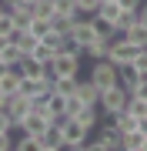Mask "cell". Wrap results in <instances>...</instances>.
I'll return each mask as SVG.
<instances>
[{"mask_svg": "<svg viewBox=\"0 0 147 151\" xmlns=\"http://www.w3.org/2000/svg\"><path fill=\"white\" fill-rule=\"evenodd\" d=\"M0 54H4V60H7V64H20V60L23 57H27V54H23V50H20V44H17V40H4V47H0Z\"/></svg>", "mask_w": 147, "mask_h": 151, "instance_id": "2e32d148", "label": "cell"}, {"mask_svg": "<svg viewBox=\"0 0 147 151\" xmlns=\"http://www.w3.org/2000/svg\"><path fill=\"white\" fill-rule=\"evenodd\" d=\"M17 70L27 74V77H44V64H40L37 57H23L20 64H17Z\"/></svg>", "mask_w": 147, "mask_h": 151, "instance_id": "ac0fdd59", "label": "cell"}, {"mask_svg": "<svg viewBox=\"0 0 147 151\" xmlns=\"http://www.w3.org/2000/svg\"><path fill=\"white\" fill-rule=\"evenodd\" d=\"M77 84H80V77H57V81H54V91L67 97V94L77 91Z\"/></svg>", "mask_w": 147, "mask_h": 151, "instance_id": "603a6c76", "label": "cell"}, {"mask_svg": "<svg viewBox=\"0 0 147 151\" xmlns=\"http://www.w3.org/2000/svg\"><path fill=\"white\" fill-rule=\"evenodd\" d=\"M137 20H141V24H147V0L141 4V10H137Z\"/></svg>", "mask_w": 147, "mask_h": 151, "instance_id": "f546056e", "label": "cell"}, {"mask_svg": "<svg viewBox=\"0 0 147 151\" xmlns=\"http://www.w3.org/2000/svg\"><path fill=\"white\" fill-rule=\"evenodd\" d=\"M127 101H131V91H127V87L120 84V81L100 91V111L117 114V111H124V108H127Z\"/></svg>", "mask_w": 147, "mask_h": 151, "instance_id": "3957f363", "label": "cell"}, {"mask_svg": "<svg viewBox=\"0 0 147 151\" xmlns=\"http://www.w3.org/2000/svg\"><path fill=\"white\" fill-rule=\"evenodd\" d=\"M144 47H137L134 40H127V37H117V40H110V60H114V64L120 67V64H134V57L141 54Z\"/></svg>", "mask_w": 147, "mask_h": 151, "instance_id": "5b68a950", "label": "cell"}, {"mask_svg": "<svg viewBox=\"0 0 147 151\" xmlns=\"http://www.w3.org/2000/svg\"><path fill=\"white\" fill-rule=\"evenodd\" d=\"M134 67H137V70H141V77H147V47H144V50H141V54H137V57H134Z\"/></svg>", "mask_w": 147, "mask_h": 151, "instance_id": "83f0119b", "label": "cell"}, {"mask_svg": "<svg viewBox=\"0 0 147 151\" xmlns=\"http://www.w3.org/2000/svg\"><path fill=\"white\" fill-rule=\"evenodd\" d=\"M47 128H50V114H47V111H30L27 118L20 121V128H17V131H27V134L40 138V134H44Z\"/></svg>", "mask_w": 147, "mask_h": 151, "instance_id": "ba28073f", "label": "cell"}, {"mask_svg": "<svg viewBox=\"0 0 147 151\" xmlns=\"http://www.w3.org/2000/svg\"><path fill=\"white\" fill-rule=\"evenodd\" d=\"M120 84L127 87V91H137V84H141V70H137L134 64H120Z\"/></svg>", "mask_w": 147, "mask_h": 151, "instance_id": "5bb4252c", "label": "cell"}, {"mask_svg": "<svg viewBox=\"0 0 147 151\" xmlns=\"http://www.w3.org/2000/svg\"><path fill=\"white\" fill-rule=\"evenodd\" d=\"M127 114H134L137 121L141 118H147V97H137V94H131V101H127V108H124Z\"/></svg>", "mask_w": 147, "mask_h": 151, "instance_id": "d6986e66", "label": "cell"}, {"mask_svg": "<svg viewBox=\"0 0 147 151\" xmlns=\"http://www.w3.org/2000/svg\"><path fill=\"white\" fill-rule=\"evenodd\" d=\"M60 131H64V141H67L70 151H87V141H90V128L87 124H80L77 118H70Z\"/></svg>", "mask_w": 147, "mask_h": 151, "instance_id": "277c9868", "label": "cell"}, {"mask_svg": "<svg viewBox=\"0 0 147 151\" xmlns=\"http://www.w3.org/2000/svg\"><path fill=\"white\" fill-rule=\"evenodd\" d=\"M94 17H100V20H107V24H117V17H120V4L114 0V4H100V10L94 14Z\"/></svg>", "mask_w": 147, "mask_h": 151, "instance_id": "44dd1931", "label": "cell"}, {"mask_svg": "<svg viewBox=\"0 0 147 151\" xmlns=\"http://www.w3.org/2000/svg\"><path fill=\"white\" fill-rule=\"evenodd\" d=\"M87 151H124V134H120L114 124H104L97 131V138L87 141Z\"/></svg>", "mask_w": 147, "mask_h": 151, "instance_id": "7a4b0ae2", "label": "cell"}, {"mask_svg": "<svg viewBox=\"0 0 147 151\" xmlns=\"http://www.w3.org/2000/svg\"><path fill=\"white\" fill-rule=\"evenodd\" d=\"M80 64H84V57L67 54V50H57V57H54L57 77H80Z\"/></svg>", "mask_w": 147, "mask_h": 151, "instance_id": "52a82bcc", "label": "cell"}, {"mask_svg": "<svg viewBox=\"0 0 147 151\" xmlns=\"http://www.w3.org/2000/svg\"><path fill=\"white\" fill-rule=\"evenodd\" d=\"M13 40L20 44V50H23V54H33V47L40 44V40L30 34V30H17V34H13Z\"/></svg>", "mask_w": 147, "mask_h": 151, "instance_id": "ffe728a7", "label": "cell"}, {"mask_svg": "<svg viewBox=\"0 0 147 151\" xmlns=\"http://www.w3.org/2000/svg\"><path fill=\"white\" fill-rule=\"evenodd\" d=\"M77 94H80V97H84L87 104H100V87L94 84L90 77H87V81L80 77V84H77Z\"/></svg>", "mask_w": 147, "mask_h": 151, "instance_id": "9a60e30c", "label": "cell"}, {"mask_svg": "<svg viewBox=\"0 0 147 151\" xmlns=\"http://www.w3.org/2000/svg\"><path fill=\"white\" fill-rule=\"evenodd\" d=\"M27 4H33V7H37V0H27Z\"/></svg>", "mask_w": 147, "mask_h": 151, "instance_id": "836d02e7", "label": "cell"}, {"mask_svg": "<svg viewBox=\"0 0 147 151\" xmlns=\"http://www.w3.org/2000/svg\"><path fill=\"white\" fill-rule=\"evenodd\" d=\"M100 10V0H77V14H84V17H94Z\"/></svg>", "mask_w": 147, "mask_h": 151, "instance_id": "4316f807", "label": "cell"}, {"mask_svg": "<svg viewBox=\"0 0 147 151\" xmlns=\"http://www.w3.org/2000/svg\"><path fill=\"white\" fill-rule=\"evenodd\" d=\"M33 37L37 40H44L50 30H54V20H50V17H40V14H33V20H30V27H27Z\"/></svg>", "mask_w": 147, "mask_h": 151, "instance_id": "4fadbf2b", "label": "cell"}, {"mask_svg": "<svg viewBox=\"0 0 147 151\" xmlns=\"http://www.w3.org/2000/svg\"><path fill=\"white\" fill-rule=\"evenodd\" d=\"M4 108L10 111V114H13L17 128H20V121H23V118H27V114L33 111V101H30L27 94H13V97H7V104H4Z\"/></svg>", "mask_w": 147, "mask_h": 151, "instance_id": "9c48e42d", "label": "cell"}, {"mask_svg": "<svg viewBox=\"0 0 147 151\" xmlns=\"http://www.w3.org/2000/svg\"><path fill=\"white\" fill-rule=\"evenodd\" d=\"M13 34H17L13 17H10V14H4V17H0V40H13Z\"/></svg>", "mask_w": 147, "mask_h": 151, "instance_id": "484cf974", "label": "cell"}, {"mask_svg": "<svg viewBox=\"0 0 147 151\" xmlns=\"http://www.w3.org/2000/svg\"><path fill=\"white\" fill-rule=\"evenodd\" d=\"M124 151H147V134L141 128H134V131L124 134Z\"/></svg>", "mask_w": 147, "mask_h": 151, "instance_id": "7c38bea8", "label": "cell"}, {"mask_svg": "<svg viewBox=\"0 0 147 151\" xmlns=\"http://www.w3.org/2000/svg\"><path fill=\"white\" fill-rule=\"evenodd\" d=\"M141 131H144V134H147V118H141Z\"/></svg>", "mask_w": 147, "mask_h": 151, "instance_id": "4dcf8cb0", "label": "cell"}, {"mask_svg": "<svg viewBox=\"0 0 147 151\" xmlns=\"http://www.w3.org/2000/svg\"><path fill=\"white\" fill-rule=\"evenodd\" d=\"M87 77L104 91V87H110V84L120 81V67H117L110 57H104V60H90V74H87Z\"/></svg>", "mask_w": 147, "mask_h": 151, "instance_id": "6da1fadb", "label": "cell"}, {"mask_svg": "<svg viewBox=\"0 0 147 151\" xmlns=\"http://www.w3.org/2000/svg\"><path fill=\"white\" fill-rule=\"evenodd\" d=\"M124 37H127V40H134L137 47H147V24H141V20L131 24V27L124 30Z\"/></svg>", "mask_w": 147, "mask_h": 151, "instance_id": "e0dca14e", "label": "cell"}, {"mask_svg": "<svg viewBox=\"0 0 147 151\" xmlns=\"http://www.w3.org/2000/svg\"><path fill=\"white\" fill-rule=\"evenodd\" d=\"M67 37H74L84 50H87V44H94L100 34H97V27H94V17H84V14H80V17L74 20V27H70V34H67Z\"/></svg>", "mask_w": 147, "mask_h": 151, "instance_id": "8992f818", "label": "cell"}, {"mask_svg": "<svg viewBox=\"0 0 147 151\" xmlns=\"http://www.w3.org/2000/svg\"><path fill=\"white\" fill-rule=\"evenodd\" d=\"M27 57H37L40 64H47V60H54V57H57V47H50V44L40 40L37 47H33V54H27Z\"/></svg>", "mask_w": 147, "mask_h": 151, "instance_id": "7402d4cb", "label": "cell"}, {"mask_svg": "<svg viewBox=\"0 0 147 151\" xmlns=\"http://www.w3.org/2000/svg\"><path fill=\"white\" fill-rule=\"evenodd\" d=\"M107 54H110V40H107V37H97L94 44H87V50H84L87 60H104Z\"/></svg>", "mask_w": 147, "mask_h": 151, "instance_id": "8fae6325", "label": "cell"}, {"mask_svg": "<svg viewBox=\"0 0 147 151\" xmlns=\"http://www.w3.org/2000/svg\"><path fill=\"white\" fill-rule=\"evenodd\" d=\"M60 148H67V141H64V131L60 128H50L40 134V141H37V151H60Z\"/></svg>", "mask_w": 147, "mask_h": 151, "instance_id": "30bf717a", "label": "cell"}, {"mask_svg": "<svg viewBox=\"0 0 147 151\" xmlns=\"http://www.w3.org/2000/svg\"><path fill=\"white\" fill-rule=\"evenodd\" d=\"M4 14H7V7H4V0H0V17H4Z\"/></svg>", "mask_w": 147, "mask_h": 151, "instance_id": "1f68e13d", "label": "cell"}, {"mask_svg": "<svg viewBox=\"0 0 147 151\" xmlns=\"http://www.w3.org/2000/svg\"><path fill=\"white\" fill-rule=\"evenodd\" d=\"M131 24H137V10H120V17H117V37H124V30L131 27Z\"/></svg>", "mask_w": 147, "mask_h": 151, "instance_id": "d4e9b609", "label": "cell"}, {"mask_svg": "<svg viewBox=\"0 0 147 151\" xmlns=\"http://www.w3.org/2000/svg\"><path fill=\"white\" fill-rule=\"evenodd\" d=\"M13 148V131H0V151H10Z\"/></svg>", "mask_w": 147, "mask_h": 151, "instance_id": "f1b7e54d", "label": "cell"}, {"mask_svg": "<svg viewBox=\"0 0 147 151\" xmlns=\"http://www.w3.org/2000/svg\"><path fill=\"white\" fill-rule=\"evenodd\" d=\"M134 128H141V121H137L134 114L120 111V114H117V131H120V134H127V131H134Z\"/></svg>", "mask_w": 147, "mask_h": 151, "instance_id": "cb8c5ba5", "label": "cell"}, {"mask_svg": "<svg viewBox=\"0 0 147 151\" xmlns=\"http://www.w3.org/2000/svg\"><path fill=\"white\" fill-rule=\"evenodd\" d=\"M100 4H114V0H100Z\"/></svg>", "mask_w": 147, "mask_h": 151, "instance_id": "d6a6232c", "label": "cell"}]
</instances>
